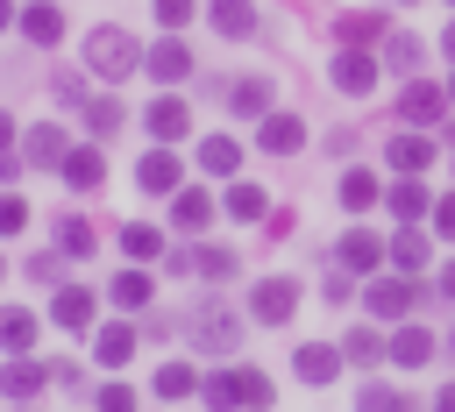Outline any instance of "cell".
I'll return each mask as SVG.
<instances>
[{
    "mask_svg": "<svg viewBox=\"0 0 455 412\" xmlns=\"http://www.w3.org/2000/svg\"><path fill=\"white\" fill-rule=\"evenodd\" d=\"M149 291H156V284H149L142 270H121V277L107 284V298H114V305H149Z\"/></svg>",
    "mask_w": 455,
    "mask_h": 412,
    "instance_id": "cell-32",
    "label": "cell"
},
{
    "mask_svg": "<svg viewBox=\"0 0 455 412\" xmlns=\"http://www.w3.org/2000/svg\"><path fill=\"white\" fill-rule=\"evenodd\" d=\"M384 348H391V341H377V334H348V341H341V355H348V362H377Z\"/></svg>",
    "mask_w": 455,
    "mask_h": 412,
    "instance_id": "cell-41",
    "label": "cell"
},
{
    "mask_svg": "<svg viewBox=\"0 0 455 412\" xmlns=\"http://www.w3.org/2000/svg\"><path fill=\"white\" fill-rule=\"evenodd\" d=\"M199 170H213V178H235V170H242V142H228V135H206V142H199Z\"/></svg>",
    "mask_w": 455,
    "mask_h": 412,
    "instance_id": "cell-19",
    "label": "cell"
},
{
    "mask_svg": "<svg viewBox=\"0 0 455 412\" xmlns=\"http://www.w3.org/2000/svg\"><path fill=\"white\" fill-rule=\"evenodd\" d=\"M441 291H448V298H455V263H448V270H441Z\"/></svg>",
    "mask_w": 455,
    "mask_h": 412,
    "instance_id": "cell-50",
    "label": "cell"
},
{
    "mask_svg": "<svg viewBox=\"0 0 455 412\" xmlns=\"http://www.w3.org/2000/svg\"><path fill=\"white\" fill-rule=\"evenodd\" d=\"M121 249H128L135 263H149V256H164V234H156L149 220H135V227H121Z\"/></svg>",
    "mask_w": 455,
    "mask_h": 412,
    "instance_id": "cell-30",
    "label": "cell"
},
{
    "mask_svg": "<svg viewBox=\"0 0 455 412\" xmlns=\"http://www.w3.org/2000/svg\"><path fill=\"white\" fill-rule=\"evenodd\" d=\"M448 99H455V78H448Z\"/></svg>",
    "mask_w": 455,
    "mask_h": 412,
    "instance_id": "cell-53",
    "label": "cell"
},
{
    "mask_svg": "<svg viewBox=\"0 0 455 412\" xmlns=\"http://www.w3.org/2000/svg\"><path fill=\"white\" fill-rule=\"evenodd\" d=\"M43 384H50V369H43V362H28V355H14V362L0 369V391H7V398H36Z\"/></svg>",
    "mask_w": 455,
    "mask_h": 412,
    "instance_id": "cell-16",
    "label": "cell"
},
{
    "mask_svg": "<svg viewBox=\"0 0 455 412\" xmlns=\"http://www.w3.org/2000/svg\"><path fill=\"white\" fill-rule=\"evenodd\" d=\"M142 64H149L156 78H185V71H192V50H185V43H156Z\"/></svg>",
    "mask_w": 455,
    "mask_h": 412,
    "instance_id": "cell-26",
    "label": "cell"
},
{
    "mask_svg": "<svg viewBox=\"0 0 455 412\" xmlns=\"http://www.w3.org/2000/svg\"><path fill=\"white\" fill-rule=\"evenodd\" d=\"M249 313H256V320H270V327H284V320L299 313V284H291V277H263V284H256V298H249Z\"/></svg>",
    "mask_w": 455,
    "mask_h": 412,
    "instance_id": "cell-4",
    "label": "cell"
},
{
    "mask_svg": "<svg viewBox=\"0 0 455 412\" xmlns=\"http://www.w3.org/2000/svg\"><path fill=\"white\" fill-rule=\"evenodd\" d=\"M355 412H412V398H398V391H384V384H370V391L355 398Z\"/></svg>",
    "mask_w": 455,
    "mask_h": 412,
    "instance_id": "cell-38",
    "label": "cell"
},
{
    "mask_svg": "<svg viewBox=\"0 0 455 412\" xmlns=\"http://www.w3.org/2000/svg\"><path fill=\"white\" fill-rule=\"evenodd\" d=\"M448 341H455V334H448Z\"/></svg>",
    "mask_w": 455,
    "mask_h": 412,
    "instance_id": "cell-55",
    "label": "cell"
},
{
    "mask_svg": "<svg viewBox=\"0 0 455 412\" xmlns=\"http://www.w3.org/2000/svg\"><path fill=\"white\" fill-rule=\"evenodd\" d=\"M57 249H64V256H92V227H85L78 213H64V220H57Z\"/></svg>",
    "mask_w": 455,
    "mask_h": 412,
    "instance_id": "cell-34",
    "label": "cell"
},
{
    "mask_svg": "<svg viewBox=\"0 0 455 412\" xmlns=\"http://www.w3.org/2000/svg\"><path fill=\"white\" fill-rule=\"evenodd\" d=\"M256 142H263L270 156H291V149L306 142V128H299V114H263V128H256Z\"/></svg>",
    "mask_w": 455,
    "mask_h": 412,
    "instance_id": "cell-10",
    "label": "cell"
},
{
    "mask_svg": "<svg viewBox=\"0 0 455 412\" xmlns=\"http://www.w3.org/2000/svg\"><path fill=\"white\" fill-rule=\"evenodd\" d=\"M412 298H419V291H412L405 277H377V284H370V313H377V320H398V313H412Z\"/></svg>",
    "mask_w": 455,
    "mask_h": 412,
    "instance_id": "cell-12",
    "label": "cell"
},
{
    "mask_svg": "<svg viewBox=\"0 0 455 412\" xmlns=\"http://www.w3.org/2000/svg\"><path fill=\"white\" fill-rule=\"evenodd\" d=\"M0 348H7V355H28V348H36V313L0 305Z\"/></svg>",
    "mask_w": 455,
    "mask_h": 412,
    "instance_id": "cell-17",
    "label": "cell"
},
{
    "mask_svg": "<svg viewBox=\"0 0 455 412\" xmlns=\"http://www.w3.org/2000/svg\"><path fill=\"white\" fill-rule=\"evenodd\" d=\"M334 256H341V270H377V263L391 256V242H377L370 227H355V234H341V249H334Z\"/></svg>",
    "mask_w": 455,
    "mask_h": 412,
    "instance_id": "cell-7",
    "label": "cell"
},
{
    "mask_svg": "<svg viewBox=\"0 0 455 412\" xmlns=\"http://www.w3.org/2000/svg\"><path fill=\"white\" fill-rule=\"evenodd\" d=\"M7 142H14V114L0 107V149H7Z\"/></svg>",
    "mask_w": 455,
    "mask_h": 412,
    "instance_id": "cell-47",
    "label": "cell"
},
{
    "mask_svg": "<svg viewBox=\"0 0 455 412\" xmlns=\"http://www.w3.org/2000/svg\"><path fill=\"white\" fill-rule=\"evenodd\" d=\"M391 213H398V220H419V213H427V185H419V178H398V185H391Z\"/></svg>",
    "mask_w": 455,
    "mask_h": 412,
    "instance_id": "cell-29",
    "label": "cell"
},
{
    "mask_svg": "<svg viewBox=\"0 0 455 412\" xmlns=\"http://www.w3.org/2000/svg\"><path fill=\"white\" fill-rule=\"evenodd\" d=\"M7 21H21V7H14V0H0V28H7Z\"/></svg>",
    "mask_w": 455,
    "mask_h": 412,
    "instance_id": "cell-49",
    "label": "cell"
},
{
    "mask_svg": "<svg viewBox=\"0 0 455 412\" xmlns=\"http://www.w3.org/2000/svg\"><path fill=\"white\" fill-rule=\"evenodd\" d=\"M21 227H28V199L0 192V234H21Z\"/></svg>",
    "mask_w": 455,
    "mask_h": 412,
    "instance_id": "cell-42",
    "label": "cell"
},
{
    "mask_svg": "<svg viewBox=\"0 0 455 412\" xmlns=\"http://www.w3.org/2000/svg\"><path fill=\"white\" fill-rule=\"evenodd\" d=\"M149 391H156V398H185V391H199V369H192V362H164Z\"/></svg>",
    "mask_w": 455,
    "mask_h": 412,
    "instance_id": "cell-28",
    "label": "cell"
},
{
    "mask_svg": "<svg viewBox=\"0 0 455 412\" xmlns=\"http://www.w3.org/2000/svg\"><path fill=\"white\" fill-rule=\"evenodd\" d=\"M334 36H341V43H370V36H384V21H377V14H348Z\"/></svg>",
    "mask_w": 455,
    "mask_h": 412,
    "instance_id": "cell-40",
    "label": "cell"
},
{
    "mask_svg": "<svg viewBox=\"0 0 455 412\" xmlns=\"http://www.w3.org/2000/svg\"><path fill=\"white\" fill-rule=\"evenodd\" d=\"M291 369H299V384H334V369H341V348H327V341H306V348L291 355Z\"/></svg>",
    "mask_w": 455,
    "mask_h": 412,
    "instance_id": "cell-8",
    "label": "cell"
},
{
    "mask_svg": "<svg viewBox=\"0 0 455 412\" xmlns=\"http://www.w3.org/2000/svg\"><path fill=\"white\" fill-rule=\"evenodd\" d=\"M14 28H21V36H28V43H36V50H50V43H57V36H64V14H57V7H50V0H28V7H21V21H14Z\"/></svg>",
    "mask_w": 455,
    "mask_h": 412,
    "instance_id": "cell-6",
    "label": "cell"
},
{
    "mask_svg": "<svg viewBox=\"0 0 455 412\" xmlns=\"http://www.w3.org/2000/svg\"><path fill=\"white\" fill-rule=\"evenodd\" d=\"M135 178H142V192H178V156H171V149H156V156H142V170H135Z\"/></svg>",
    "mask_w": 455,
    "mask_h": 412,
    "instance_id": "cell-24",
    "label": "cell"
},
{
    "mask_svg": "<svg viewBox=\"0 0 455 412\" xmlns=\"http://www.w3.org/2000/svg\"><path fill=\"white\" fill-rule=\"evenodd\" d=\"M64 156H71V142H64V128H50V121H36V128L21 135V163H36V170H64Z\"/></svg>",
    "mask_w": 455,
    "mask_h": 412,
    "instance_id": "cell-3",
    "label": "cell"
},
{
    "mask_svg": "<svg viewBox=\"0 0 455 412\" xmlns=\"http://www.w3.org/2000/svg\"><path fill=\"white\" fill-rule=\"evenodd\" d=\"M0 270H7V263H0Z\"/></svg>",
    "mask_w": 455,
    "mask_h": 412,
    "instance_id": "cell-54",
    "label": "cell"
},
{
    "mask_svg": "<svg viewBox=\"0 0 455 412\" xmlns=\"http://www.w3.org/2000/svg\"><path fill=\"white\" fill-rule=\"evenodd\" d=\"M434 234H448V242H455V192L434 206Z\"/></svg>",
    "mask_w": 455,
    "mask_h": 412,
    "instance_id": "cell-46",
    "label": "cell"
},
{
    "mask_svg": "<svg viewBox=\"0 0 455 412\" xmlns=\"http://www.w3.org/2000/svg\"><path fill=\"white\" fill-rule=\"evenodd\" d=\"M135 64H142V50L128 43V28H107V21H100V28L85 36V71H100V78H128Z\"/></svg>",
    "mask_w": 455,
    "mask_h": 412,
    "instance_id": "cell-1",
    "label": "cell"
},
{
    "mask_svg": "<svg viewBox=\"0 0 455 412\" xmlns=\"http://www.w3.org/2000/svg\"><path fill=\"white\" fill-rule=\"evenodd\" d=\"M427 355H434V334H427V327H398V334H391V362H405V369H419Z\"/></svg>",
    "mask_w": 455,
    "mask_h": 412,
    "instance_id": "cell-21",
    "label": "cell"
},
{
    "mask_svg": "<svg viewBox=\"0 0 455 412\" xmlns=\"http://www.w3.org/2000/svg\"><path fill=\"white\" fill-rule=\"evenodd\" d=\"M185 128H192L185 99H149V135H156V142H178Z\"/></svg>",
    "mask_w": 455,
    "mask_h": 412,
    "instance_id": "cell-18",
    "label": "cell"
},
{
    "mask_svg": "<svg viewBox=\"0 0 455 412\" xmlns=\"http://www.w3.org/2000/svg\"><path fill=\"white\" fill-rule=\"evenodd\" d=\"M213 28L220 36H256V7L249 0H213Z\"/></svg>",
    "mask_w": 455,
    "mask_h": 412,
    "instance_id": "cell-25",
    "label": "cell"
},
{
    "mask_svg": "<svg viewBox=\"0 0 455 412\" xmlns=\"http://www.w3.org/2000/svg\"><path fill=\"white\" fill-rule=\"evenodd\" d=\"M185 334H192L206 355H228V348L242 341V320H235V313H220V305H199V313L185 320Z\"/></svg>",
    "mask_w": 455,
    "mask_h": 412,
    "instance_id": "cell-2",
    "label": "cell"
},
{
    "mask_svg": "<svg viewBox=\"0 0 455 412\" xmlns=\"http://www.w3.org/2000/svg\"><path fill=\"white\" fill-rule=\"evenodd\" d=\"M50 320L71 327V334H85V320H92V291H85V284H64V291L50 298Z\"/></svg>",
    "mask_w": 455,
    "mask_h": 412,
    "instance_id": "cell-13",
    "label": "cell"
},
{
    "mask_svg": "<svg viewBox=\"0 0 455 412\" xmlns=\"http://www.w3.org/2000/svg\"><path fill=\"white\" fill-rule=\"evenodd\" d=\"M7 178H14V156H0V185H7Z\"/></svg>",
    "mask_w": 455,
    "mask_h": 412,
    "instance_id": "cell-51",
    "label": "cell"
},
{
    "mask_svg": "<svg viewBox=\"0 0 455 412\" xmlns=\"http://www.w3.org/2000/svg\"><path fill=\"white\" fill-rule=\"evenodd\" d=\"M156 21H164V28H185V21H192V0H156Z\"/></svg>",
    "mask_w": 455,
    "mask_h": 412,
    "instance_id": "cell-45",
    "label": "cell"
},
{
    "mask_svg": "<svg viewBox=\"0 0 455 412\" xmlns=\"http://www.w3.org/2000/svg\"><path fill=\"white\" fill-rule=\"evenodd\" d=\"M64 185H71V192L107 185V156H100V149H71V156H64Z\"/></svg>",
    "mask_w": 455,
    "mask_h": 412,
    "instance_id": "cell-14",
    "label": "cell"
},
{
    "mask_svg": "<svg viewBox=\"0 0 455 412\" xmlns=\"http://www.w3.org/2000/svg\"><path fill=\"white\" fill-rule=\"evenodd\" d=\"M235 384H242V405H249V412L270 405V376H263V369H235Z\"/></svg>",
    "mask_w": 455,
    "mask_h": 412,
    "instance_id": "cell-37",
    "label": "cell"
},
{
    "mask_svg": "<svg viewBox=\"0 0 455 412\" xmlns=\"http://www.w3.org/2000/svg\"><path fill=\"white\" fill-rule=\"evenodd\" d=\"M434 412H455V384H448V391H441V398H434Z\"/></svg>",
    "mask_w": 455,
    "mask_h": 412,
    "instance_id": "cell-48",
    "label": "cell"
},
{
    "mask_svg": "<svg viewBox=\"0 0 455 412\" xmlns=\"http://www.w3.org/2000/svg\"><path fill=\"white\" fill-rule=\"evenodd\" d=\"M441 50H448V57H455V28H448V36H441Z\"/></svg>",
    "mask_w": 455,
    "mask_h": 412,
    "instance_id": "cell-52",
    "label": "cell"
},
{
    "mask_svg": "<svg viewBox=\"0 0 455 412\" xmlns=\"http://www.w3.org/2000/svg\"><path fill=\"white\" fill-rule=\"evenodd\" d=\"M391 163H398L405 178H419V170L434 163V142H427V135H391Z\"/></svg>",
    "mask_w": 455,
    "mask_h": 412,
    "instance_id": "cell-20",
    "label": "cell"
},
{
    "mask_svg": "<svg viewBox=\"0 0 455 412\" xmlns=\"http://www.w3.org/2000/svg\"><path fill=\"white\" fill-rule=\"evenodd\" d=\"M334 85H341V92H370V85H377V57H370V50H341V57H334Z\"/></svg>",
    "mask_w": 455,
    "mask_h": 412,
    "instance_id": "cell-9",
    "label": "cell"
},
{
    "mask_svg": "<svg viewBox=\"0 0 455 412\" xmlns=\"http://www.w3.org/2000/svg\"><path fill=\"white\" fill-rule=\"evenodd\" d=\"M178 270H185V277H206V284H213V277H235L242 263H235V249H192V256H178Z\"/></svg>",
    "mask_w": 455,
    "mask_h": 412,
    "instance_id": "cell-15",
    "label": "cell"
},
{
    "mask_svg": "<svg viewBox=\"0 0 455 412\" xmlns=\"http://www.w3.org/2000/svg\"><path fill=\"white\" fill-rule=\"evenodd\" d=\"M228 107L235 114H270V78H235L228 85Z\"/></svg>",
    "mask_w": 455,
    "mask_h": 412,
    "instance_id": "cell-23",
    "label": "cell"
},
{
    "mask_svg": "<svg viewBox=\"0 0 455 412\" xmlns=\"http://www.w3.org/2000/svg\"><path fill=\"white\" fill-rule=\"evenodd\" d=\"M206 220H213V199H206L199 185L171 199V227H178V234H206Z\"/></svg>",
    "mask_w": 455,
    "mask_h": 412,
    "instance_id": "cell-11",
    "label": "cell"
},
{
    "mask_svg": "<svg viewBox=\"0 0 455 412\" xmlns=\"http://www.w3.org/2000/svg\"><path fill=\"white\" fill-rule=\"evenodd\" d=\"M398 114H405L412 128H434V121L448 114V92H441V85H427V78H412V85L398 92Z\"/></svg>",
    "mask_w": 455,
    "mask_h": 412,
    "instance_id": "cell-5",
    "label": "cell"
},
{
    "mask_svg": "<svg viewBox=\"0 0 455 412\" xmlns=\"http://www.w3.org/2000/svg\"><path fill=\"white\" fill-rule=\"evenodd\" d=\"M85 128H92V135H114V128H121V107H114V99H85Z\"/></svg>",
    "mask_w": 455,
    "mask_h": 412,
    "instance_id": "cell-39",
    "label": "cell"
},
{
    "mask_svg": "<svg viewBox=\"0 0 455 412\" xmlns=\"http://www.w3.org/2000/svg\"><path fill=\"white\" fill-rule=\"evenodd\" d=\"M199 398H206V412H235V405H242V384H235V369H213V376H199Z\"/></svg>",
    "mask_w": 455,
    "mask_h": 412,
    "instance_id": "cell-22",
    "label": "cell"
},
{
    "mask_svg": "<svg viewBox=\"0 0 455 412\" xmlns=\"http://www.w3.org/2000/svg\"><path fill=\"white\" fill-rule=\"evenodd\" d=\"M100 412H135V391L128 384H100Z\"/></svg>",
    "mask_w": 455,
    "mask_h": 412,
    "instance_id": "cell-44",
    "label": "cell"
},
{
    "mask_svg": "<svg viewBox=\"0 0 455 412\" xmlns=\"http://www.w3.org/2000/svg\"><path fill=\"white\" fill-rule=\"evenodd\" d=\"M391 263H398V270H419V263H427V234H419V227H398V234H391Z\"/></svg>",
    "mask_w": 455,
    "mask_h": 412,
    "instance_id": "cell-31",
    "label": "cell"
},
{
    "mask_svg": "<svg viewBox=\"0 0 455 412\" xmlns=\"http://www.w3.org/2000/svg\"><path fill=\"white\" fill-rule=\"evenodd\" d=\"M21 270H28V277H36V284H57V270H64V263H57V256H50V249H36V256H28V263H21Z\"/></svg>",
    "mask_w": 455,
    "mask_h": 412,
    "instance_id": "cell-43",
    "label": "cell"
},
{
    "mask_svg": "<svg viewBox=\"0 0 455 412\" xmlns=\"http://www.w3.org/2000/svg\"><path fill=\"white\" fill-rule=\"evenodd\" d=\"M228 213H235V220H263V213H270V199H263L256 185H235V192H228Z\"/></svg>",
    "mask_w": 455,
    "mask_h": 412,
    "instance_id": "cell-35",
    "label": "cell"
},
{
    "mask_svg": "<svg viewBox=\"0 0 455 412\" xmlns=\"http://www.w3.org/2000/svg\"><path fill=\"white\" fill-rule=\"evenodd\" d=\"M92 355H100L107 369H121V362L135 355V334H128V327H100V341H92Z\"/></svg>",
    "mask_w": 455,
    "mask_h": 412,
    "instance_id": "cell-27",
    "label": "cell"
},
{
    "mask_svg": "<svg viewBox=\"0 0 455 412\" xmlns=\"http://www.w3.org/2000/svg\"><path fill=\"white\" fill-rule=\"evenodd\" d=\"M341 206H355V213L377 206V178L370 170H341Z\"/></svg>",
    "mask_w": 455,
    "mask_h": 412,
    "instance_id": "cell-33",
    "label": "cell"
},
{
    "mask_svg": "<svg viewBox=\"0 0 455 412\" xmlns=\"http://www.w3.org/2000/svg\"><path fill=\"white\" fill-rule=\"evenodd\" d=\"M384 64L391 71H419V36H391L384 43Z\"/></svg>",
    "mask_w": 455,
    "mask_h": 412,
    "instance_id": "cell-36",
    "label": "cell"
}]
</instances>
